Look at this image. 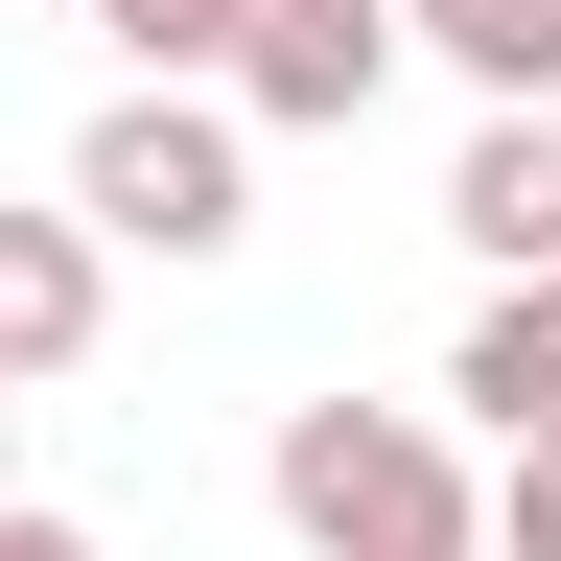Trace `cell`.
Wrapping results in <instances>:
<instances>
[{"instance_id":"obj_1","label":"cell","mask_w":561,"mask_h":561,"mask_svg":"<svg viewBox=\"0 0 561 561\" xmlns=\"http://www.w3.org/2000/svg\"><path fill=\"white\" fill-rule=\"evenodd\" d=\"M280 538L305 561H491V491L421 398H305L280 421Z\"/></svg>"},{"instance_id":"obj_2","label":"cell","mask_w":561,"mask_h":561,"mask_svg":"<svg viewBox=\"0 0 561 561\" xmlns=\"http://www.w3.org/2000/svg\"><path fill=\"white\" fill-rule=\"evenodd\" d=\"M70 234H94V257H234L257 234L234 117H210V94H117L94 140H70Z\"/></svg>"},{"instance_id":"obj_3","label":"cell","mask_w":561,"mask_h":561,"mask_svg":"<svg viewBox=\"0 0 561 561\" xmlns=\"http://www.w3.org/2000/svg\"><path fill=\"white\" fill-rule=\"evenodd\" d=\"M375 70H398V0H234V70L210 94L234 117H375Z\"/></svg>"},{"instance_id":"obj_4","label":"cell","mask_w":561,"mask_h":561,"mask_svg":"<svg viewBox=\"0 0 561 561\" xmlns=\"http://www.w3.org/2000/svg\"><path fill=\"white\" fill-rule=\"evenodd\" d=\"M445 398H468L515 468H561V280H491V305H468V351H445Z\"/></svg>"},{"instance_id":"obj_5","label":"cell","mask_w":561,"mask_h":561,"mask_svg":"<svg viewBox=\"0 0 561 561\" xmlns=\"http://www.w3.org/2000/svg\"><path fill=\"white\" fill-rule=\"evenodd\" d=\"M445 234L491 257V280H561V117H491L468 164H445Z\"/></svg>"},{"instance_id":"obj_6","label":"cell","mask_w":561,"mask_h":561,"mask_svg":"<svg viewBox=\"0 0 561 561\" xmlns=\"http://www.w3.org/2000/svg\"><path fill=\"white\" fill-rule=\"evenodd\" d=\"M94 351V234L70 210H0V398H47Z\"/></svg>"},{"instance_id":"obj_7","label":"cell","mask_w":561,"mask_h":561,"mask_svg":"<svg viewBox=\"0 0 561 561\" xmlns=\"http://www.w3.org/2000/svg\"><path fill=\"white\" fill-rule=\"evenodd\" d=\"M398 47L491 70V117H561V0H398Z\"/></svg>"},{"instance_id":"obj_8","label":"cell","mask_w":561,"mask_h":561,"mask_svg":"<svg viewBox=\"0 0 561 561\" xmlns=\"http://www.w3.org/2000/svg\"><path fill=\"white\" fill-rule=\"evenodd\" d=\"M94 24H117L140 94H210V70H234V0H94Z\"/></svg>"},{"instance_id":"obj_9","label":"cell","mask_w":561,"mask_h":561,"mask_svg":"<svg viewBox=\"0 0 561 561\" xmlns=\"http://www.w3.org/2000/svg\"><path fill=\"white\" fill-rule=\"evenodd\" d=\"M491 561H561V468H515V491H491Z\"/></svg>"},{"instance_id":"obj_10","label":"cell","mask_w":561,"mask_h":561,"mask_svg":"<svg viewBox=\"0 0 561 561\" xmlns=\"http://www.w3.org/2000/svg\"><path fill=\"white\" fill-rule=\"evenodd\" d=\"M0 561H117V538L94 515H0Z\"/></svg>"},{"instance_id":"obj_11","label":"cell","mask_w":561,"mask_h":561,"mask_svg":"<svg viewBox=\"0 0 561 561\" xmlns=\"http://www.w3.org/2000/svg\"><path fill=\"white\" fill-rule=\"evenodd\" d=\"M0 515H24V398H0Z\"/></svg>"}]
</instances>
